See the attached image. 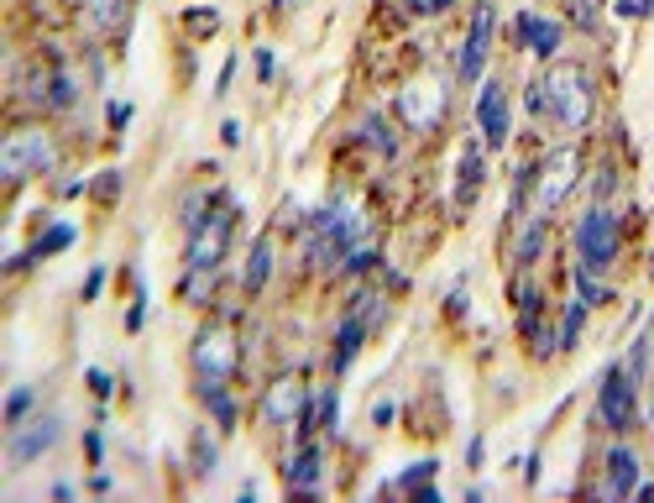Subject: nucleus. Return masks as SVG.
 Returning <instances> with one entry per match:
<instances>
[{"mask_svg":"<svg viewBox=\"0 0 654 503\" xmlns=\"http://www.w3.org/2000/svg\"><path fill=\"white\" fill-rule=\"evenodd\" d=\"M592 106H597V95H592V74H586L581 63H555L545 80L529 89V110H534L540 121L566 127V132H586Z\"/></svg>","mask_w":654,"mask_h":503,"instance_id":"nucleus-1","label":"nucleus"},{"mask_svg":"<svg viewBox=\"0 0 654 503\" xmlns=\"http://www.w3.org/2000/svg\"><path fill=\"white\" fill-rule=\"evenodd\" d=\"M581 179V153L576 147H555L540 168H534V215H549L566 205V194Z\"/></svg>","mask_w":654,"mask_h":503,"instance_id":"nucleus-2","label":"nucleus"},{"mask_svg":"<svg viewBox=\"0 0 654 503\" xmlns=\"http://www.w3.org/2000/svg\"><path fill=\"white\" fill-rule=\"evenodd\" d=\"M231 226H235V205L231 200H215V215H205L194 231H189V267L199 273H215L226 247H231Z\"/></svg>","mask_w":654,"mask_h":503,"instance_id":"nucleus-3","label":"nucleus"},{"mask_svg":"<svg viewBox=\"0 0 654 503\" xmlns=\"http://www.w3.org/2000/svg\"><path fill=\"white\" fill-rule=\"evenodd\" d=\"M618 241H623V231H618V215L607 211V205H592V211L581 215V226H576V252H581V267H607L613 258H618Z\"/></svg>","mask_w":654,"mask_h":503,"instance_id":"nucleus-4","label":"nucleus"},{"mask_svg":"<svg viewBox=\"0 0 654 503\" xmlns=\"http://www.w3.org/2000/svg\"><path fill=\"white\" fill-rule=\"evenodd\" d=\"M58 153H52L48 132H16L5 147H0V173H5V184H22L32 173H48Z\"/></svg>","mask_w":654,"mask_h":503,"instance_id":"nucleus-5","label":"nucleus"},{"mask_svg":"<svg viewBox=\"0 0 654 503\" xmlns=\"http://www.w3.org/2000/svg\"><path fill=\"white\" fill-rule=\"evenodd\" d=\"M639 383L628 378L623 368H607L602 372V388H597V420L607 424V430H633L639 424V394H633Z\"/></svg>","mask_w":654,"mask_h":503,"instance_id":"nucleus-6","label":"nucleus"},{"mask_svg":"<svg viewBox=\"0 0 654 503\" xmlns=\"http://www.w3.org/2000/svg\"><path fill=\"white\" fill-rule=\"evenodd\" d=\"M58 435H63V420H58V415H37V420L11 424V441H5V462H11V472L32 467L37 456H48V451L58 446Z\"/></svg>","mask_w":654,"mask_h":503,"instance_id":"nucleus-7","label":"nucleus"},{"mask_svg":"<svg viewBox=\"0 0 654 503\" xmlns=\"http://www.w3.org/2000/svg\"><path fill=\"white\" fill-rule=\"evenodd\" d=\"M235 357H241V351H235L231 331L205 325V331L194 336V372H199V383H231Z\"/></svg>","mask_w":654,"mask_h":503,"instance_id":"nucleus-8","label":"nucleus"},{"mask_svg":"<svg viewBox=\"0 0 654 503\" xmlns=\"http://www.w3.org/2000/svg\"><path fill=\"white\" fill-rule=\"evenodd\" d=\"M493 27H497V11L482 0L476 11H471V32H467V48L456 58V80L461 84H476L482 80V69H487V53H493Z\"/></svg>","mask_w":654,"mask_h":503,"instance_id":"nucleus-9","label":"nucleus"},{"mask_svg":"<svg viewBox=\"0 0 654 503\" xmlns=\"http://www.w3.org/2000/svg\"><path fill=\"white\" fill-rule=\"evenodd\" d=\"M476 127H482V142H487V147H502V142H508L513 121H508V84L502 80L482 84V95H476Z\"/></svg>","mask_w":654,"mask_h":503,"instance_id":"nucleus-10","label":"nucleus"},{"mask_svg":"<svg viewBox=\"0 0 654 503\" xmlns=\"http://www.w3.org/2000/svg\"><path fill=\"white\" fill-rule=\"evenodd\" d=\"M304 404H310L304 383H299V378H278V383H267V394H262V420L267 424H293L299 415H304Z\"/></svg>","mask_w":654,"mask_h":503,"instance_id":"nucleus-11","label":"nucleus"},{"mask_svg":"<svg viewBox=\"0 0 654 503\" xmlns=\"http://www.w3.org/2000/svg\"><path fill=\"white\" fill-rule=\"evenodd\" d=\"M398 110H403V121H409L414 132H429V127L440 121L445 95L435 89V84H409V89L398 95Z\"/></svg>","mask_w":654,"mask_h":503,"instance_id":"nucleus-12","label":"nucleus"},{"mask_svg":"<svg viewBox=\"0 0 654 503\" xmlns=\"http://www.w3.org/2000/svg\"><path fill=\"white\" fill-rule=\"evenodd\" d=\"M366 310H372V294H356V310L346 315V325L336 331V372H346L351 362H356V351H362V342H366Z\"/></svg>","mask_w":654,"mask_h":503,"instance_id":"nucleus-13","label":"nucleus"},{"mask_svg":"<svg viewBox=\"0 0 654 503\" xmlns=\"http://www.w3.org/2000/svg\"><path fill=\"white\" fill-rule=\"evenodd\" d=\"M482 179H487V158H482L476 142H467V147H461V163H456V211H471V205H476Z\"/></svg>","mask_w":654,"mask_h":503,"instance_id":"nucleus-14","label":"nucleus"},{"mask_svg":"<svg viewBox=\"0 0 654 503\" xmlns=\"http://www.w3.org/2000/svg\"><path fill=\"white\" fill-rule=\"evenodd\" d=\"M519 37H523V48L529 53H540V58H555L560 53V22H545V16H534V11H523L519 16Z\"/></svg>","mask_w":654,"mask_h":503,"instance_id":"nucleus-15","label":"nucleus"},{"mask_svg":"<svg viewBox=\"0 0 654 503\" xmlns=\"http://www.w3.org/2000/svg\"><path fill=\"white\" fill-rule=\"evenodd\" d=\"M639 493V456L628 446H613L607 451V499H628Z\"/></svg>","mask_w":654,"mask_h":503,"instance_id":"nucleus-16","label":"nucleus"},{"mask_svg":"<svg viewBox=\"0 0 654 503\" xmlns=\"http://www.w3.org/2000/svg\"><path fill=\"white\" fill-rule=\"evenodd\" d=\"M131 22V0H84V27L95 37H110Z\"/></svg>","mask_w":654,"mask_h":503,"instance_id":"nucleus-17","label":"nucleus"},{"mask_svg":"<svg viewBox=\"0 0 654 503\" xmlns=\"http://www.w3.org/2000/svg\"><path fill=\"white\" fill-rule=\"evenodd\" d=\"M319 467H325V451L304 446L288 462V488H293V493H319Z\"/></svg>","mask_w":654,"mask_h":503,"instance_id":"nucleus-18","label":"nucleus"},{"mask_svg":"<svg viewBox=\"0 0 654 503\" xmlns=\"http://www.w3.org/2000/svg\"><path fill=\"white\" fill-rule=\"evenodd\" d=\"M267 278H272V241L257 237V241H252V258H246V273H241V289L262 294V289H267Z\"/></svg>","mask_w":654,"mask_h":503,"instance_id":"nucleus-19","label":"nucleus"},{"mask_svg":"<svg viewBox=\"0 0 654 503\" xmlns=\"http://www.w3.org/2000/svg\"><path fill=\"white\" fill-rule=\"evenodd\" d=\"M69 241H74V226H52L48 237L37 241V247H26V252H22V258H16V263H11V267H32V263H37V258H48V252H63Z\"/></svg>","mask_w":654,"mask_h":503,"instance_id":"nucleus-20","label":"nucleus"},{"mask_svg":"<svg viewBox=\"0 0 654 503\" xmlns=\"http://www.w3.org/2000/svg\"><path fill=\"white\" fill-rule=\"evenodd\" d=\"M545 231H549V215H534V220H529V231L519 237V267L540 263V247H545Z\"/></svg>","mask_w":654,"mask_h":503,"instance_id":"nucleus-21","label":"nucleus"},{"mask_svg":"<svg viewBox=\"0 0 654 503\" xmlns=\"http://www.w3.org/2000/svg\"><path fill=\"white\" fill-rule=\"evenodd\" d=\"M199 394H205V404L215 409L220 430H231V424H235V404H231V394H226V383H199Z\"/></svg>","mask_w":654,"mask_h":503,"instance_id":"nucleus-22","label":"nucleus"},{"mask_svg":"<svg viewBox=\"0 0 654 503\" xmlns=\"http://www.w3.org/2000/svg\"><path fill=\"white\" fill-rule=\"evenodd\" d=\"M581 325H586V299L566 304V320H560V346H566V351L581 342Z\"/></svg>","mask_w":654,"mask_h":503,"instance_id":"nucleus-23","label":"nucleus"},{"mask_svg":"<svg viewBox=\"0 0 654 503\" xmlns=\"http://www.w3.org/2000/svg\"><path fill=\"white\" fill-rule=\"evenodd\" d=\"M435 467H440V462H414L409 472H403L398 482H392V488H398V493H414V488H429V482H435Z\"/></svg>","mask_w":654,"mask_h":503,"instance_id":"nucleus-24","label":"nucleus"},{"mask_svg":"<svg viewBox=\"0 0 654 503\" xmlns=\"http://www.w3.org/2000/svg\"><path fill=\"white\" fill-rule=\"evenodd\" d=\"M362 132H366V142H372L377 153H388V158L398 153V142H392V132H388V121H383V116H366Z\"/></svg>","mask_w":654,"mask_h":503,"instance_id":"nucleus-25","label":"nucleus"},{"mask_svg":"<svg viewBox=\"0 0 654 503\" xmlns=\"http://www.w3.org/2000/svg\"><path fill=\"white\" fill-rule=\"evenodd\" d=\"M194 472H199V477H209V472H215V441H209L205 430L194 435Z\"/></svg>","mask_w":654,"mask_h":503,"instance_id":"nucleus-26","label":"nucleus"},{"mask_svg":"<svg viewBox=\"0 0 654 503\" xmlns=\"http://www.w3.org/2000/svg\"><path fill=\"white\" fill-rule=\"evenodd\" d=\"M32 388H11V398H5V424H22L26 420V409H32Z\"/></svg>","mask_w":654,"mask_h":503,"instance_id":"nucleus-27","label":"nucleus"},{"mask_svg":"<svg viewBox=\"0 0 654 503\" xmlns=\"http://www.w3.org/2000/svg\"><path fill=\"white\" fill-rule=\"evenodd\" d=\"M576 294H581L586 304H602V299H607V294H602V284L592 278V267H576Z\"/></svg>","mask_w":654,"mask_h":503,"instance_id":"nucleus-28","label":"nucleus"},{"mask_svg":"<svg viewBox=\"0 0 654 503\" xmlns=\"http://www.w3.org/2000/svg\"><path fill=\"white\" fill-rule=\"evenodd\" d=\"M319 430H340V398H336V388H325V398H319Z\"/></svg>","mask_w":654,"mask_h":503,"instance_id":"nucleus-29","label":"nucleus"},{"mask_svg":"<svg viewBox=\"0 0 654 503\" xmlns=\"http://www.w3.org/2000/svg\"><path fill=\"white\" fill-rule=\"evenodd\" d=\"M445 5H450V0H409V11H419V16H440Z\"/></svg>","mask_w":654,"mask_h":503,"instance_id":"nucleus-30","label":"nucleus"},{"mask_svg":"<svg viewBox=\"0 0 654 503\" xmlns=\"http://www.w3.org/2000/svg\"><path fill=\"white\" fill-rule=\"evenodd\" d=\"M105 289V267H95V273H89V278H84V299H95V294Z\"/></svg>","mask_w":654,"mask_h":503,"instance_id":"nucleus-31","label":"nucleus"},{"mask_svg":"<svg viewBox=\"0 0 654 503\" xmlns=\"http://www.w3.org/2000/svg\"><path fill=\"white\" fill-rule=\"evenodd\" d=\"M189 22H194V32H215V22H220V16H215V11H194Z\"/></svg>","mask_w":654,"mask_h":503,"instance_id":"nucleus-32","label":"nucleus"},{"mask_svg":"<svg viewBox=\"0 0 654 503\" xmlns=\"http://www.w3.org/2000/svg\"><path fill=\"white\" fill-rule=\"evenodd\" d=\"M89 388H95V394H110V378H105V372H89Z\"/></svg>","mask_w":654,"mask_h":503,"instance_id":"nucleus-33","label":"nucleus"},{"mask_svg":"<svg viewBox=\"0 0 654 503\" xmlns=\"http://www.w3.org/2000/svg\"><path fill=\"white\" fill-rule=\"evenodd\" d=\"M131 121V106H110V127H126Z\"/></svg>","mask_w":654,"mask_h":503,"instance_id":"nucleus-34","label":"nucleus"},{"mask_svg":"<svg viewBox=\"0 0 654 503\" xmlns=\"http://www.w3.org/2000/svg\"><path fill=\"white\" fill-rule=\"evenodd\" d=\"M650 420H654V409H650Z\"/></svg>","mask_w":654,"mask_h":503,"instance_id":"nucleus-35","label":"nucleus"}]
</instances>
